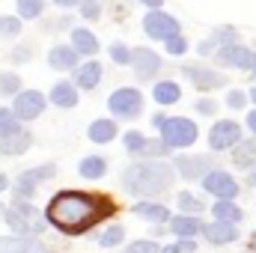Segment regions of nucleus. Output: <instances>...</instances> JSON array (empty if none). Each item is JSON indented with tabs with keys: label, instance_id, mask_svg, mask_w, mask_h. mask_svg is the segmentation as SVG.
<instances>
[{
	"label": "nucleus",
	"instance_id": "nucleus-1",
	"mask_svg": "<svg viewBox=\"0 0 256 253\" xmlns=\"http://www.w3.org/2000/svg\"><path fill=\"white\" fill-rule=\"evenodd\" d=\"M114 200L102 196V194H90V190H60L57 196H51L48 202V224L57 226L66 236H80L86 230H92L98 220L114 214Z\"/></svg>",
	"mask_w": 256,
	"mask_h": 253
},
{
	"label": "nucleus",
	"instance_id": "nucleus-2",
	"mask_svg": "<svg viewBox=\"0 0 256 253\" xmlns=\"http://www.w3.org/2000/svg\"><path fill=\"white\" fill-rule=\"evenodd\" d=\"M176 164H164V161H140V164H131L126 173H122V185L131 196H158V194H167L176 182V173L173 170Z\"/></svg>",
	"mask_w": 256,
	"mask_h": 253
},
{
	"label": "nucleus",
	"instance_id": "nucleus-3",
	"mask_svg": "<svg viewBox=\"0 0 256 253\" xmlns=\"http://www.w3.org/2000/svg\"><path fill=\"white\" fill-rule=\"evenodd\" d=\"M196 122L185 116H167V122L161 126V140L170 143V149H185L196 140Z\"/></svg>",
	"mask_w": 256,
	"mask_h": 253
},
{
	"label": "nucleus",
	"instance_id": "nucleus-4",
	"mask_svg": "<svg viewBox=\"0 0 256 253\" xmlns=\"http://www.w3.org/2000/svg\"><path fill=\"white\" fill-rule=\"evenodd\" d=\"M108 108H110V114L120 116V120H134V116H140V110H143V96H140V90H134V86H122V90H116V92L108 98Z\"/></svg>",
	"mask_w": 256,
	"mask_h": 253
},
{
	"label": "nucleus",
	"instance_id": "nucleus-5",
	"mask_svg": "<svg viewBox=\"0 0 256 253\" xmlns=\"http://www.w3.org/2000/svg\"><path fill=\"white\" fill-rule=\"evenodd\" d=\"M238 143H242V128H238V122H232V120H220V122H214L212 131H208L212 152H224V149H232Z\"/></svg>",
	"mask_w": 256,
	"mask_h": 253
},
{
	"label": "nucleus",
	"instance_id": "nucleus-6",
	"mask_svg": "<svg viewBox=\"0 0 256 253\" xmlns=\"http://www.w3.org/2000/svg\"><path fill=\"white\" fill-rule=\"evenodd\" d=\"M143 30H146V36H152V39H170V36H176L179 33V21L173 18V15H167V12H158V9H152L146 18H143Z\"/></svg>",
	"mask_w": 256,
	"mask_h": 253
},
{
	"label": "nucleus",
	"instance_id": "nucleus-7",
	"mask_svg": "<svg viewBox=\"0 0 256 253\" xmlns=\"http://www.w3.org/2000/svg\"><path fill=\"white\" fill-rule=\"evenodd\" d=\"M12 110L18 114V120L30 122V120H36V116L45 110V96H42L39 90H24V92H18V96H15Z\"/></svg>",
	"mask_w": 256,
	"mask_h": 253
},
{
	"label": "nucleus",
	"instance_id": "nucleus-8",
	"mask_svg": "<svg viewBox=\"0 0 256 253\" xmlns=\"http://www.w3.org/2000/svg\"><path fill=\"white\" fill-rule=\"evenodd\" d=\"M54 173H57V167H54V164H42V167L24 170V173L18 176V182H15V196H18V200H27V196H33V188H36L39 182L51 179Z\"/></svg>",
	"mask_w": 256,
	"mask_h": 253
},
{
	"label": "nucleus",
	"instance_id": "nucleus-9",
	"mask_svg": "<svg viewBox=\"0 0 256 253\" xmlns=\"http://www.w3.org/2000/svg\"><path fill=\"white\" fill-rule=\"evenodd\" d=\"M212 167H214V158L212 155H179L176 158V170H179V176H185V179H206L208 173H212Z\"/></svg>",
	"mask_w": 256,
	"mask_h": 253
},
{
	"label": "nucleus",
	"instance_id": "nucleus-10",
	"mask_svg": "<svg viewBox=\"0 0 256 253\" xmlns=\"http://www.w3.org/2000/svg\"><path fill=\"white\" fill-rule=\"evenodd\" d=\"M202 188L208 190V194H214L218 200H236L238 196V182L230 173H224V170H212L202 179Z\"/></svg>",
	"mask_w": 256,
	"mask_h": 253
},
{
	"label": "nucleus",
	"instance_id": "nucleus-11",
	"mask_svg": "<svg viewBox=\"0 0 256 253\" xmlns=\"http://www.w3.org/2000/svg\"><path fill=\"white\" fill-rule=\"evenodd\" d=\"M182 72H185V78L191 80L200 92H212V90H220V86L226 84V78H224L220 72H212V68H206V66H185Z\"/></svg>",
	"mask_w": 256,
	"mask_h": 253
},
{
	"label": "nucleus",
	"instance_id": "nucleus-12",
	"mask_svg": "<svg viewBox=\"0 0 256 253\" xmlns=\"http://www.w3.org/2000/svg\"><path fill=\"white\" fill-rule=\"evenodd\" d=\"M218 60H220L224 66L244 68V72H254V68H256V54L250 51V48L238 45V42H232V45H224V48L218 51Z\"/></svg>",
	"mask_w": 256,
	"mask_h": 253
},
{
	"label": "nucleus",
	"instance_id": "nucleus-13",
	"mask_svg": "<svg viewBox=\"0 0 256 253\" xmlns=\"http://www.w3.org/2000/svg\"><path fill=\"white\" fill-rule=\"evenodd\" d=\"M3 218H6V224H9L18 236H39V232L45 230V220H39L36 214H24V212H18L15 206L6 208Z\"/></svg>",
	"mask_w": 256,
	"mask_h": 253
},
{
	"label": "nucleus",
	"instance_id": "nucleus-14",
	"mask_svg": "<svg viewBox=\"0 0 256 253\" xmlns=\"http://www.w3.org/2000/svg\"><path fill=\"white\" fill-rule=\"evenodd\" d=\"M131 66H134V74H137L140 80H149L155 72H161V57H158L155 51H149V48H137Z\"/></svg>",
	"mask_w": 256,
	"mask_h": 253
},
{
	"label": "nucleus",
	"instance_id": "nucleus-15",
	"mask_svg": "<svg viewBox=\"0 0 256 253\" xmlns=\"http://www.w3.org/2000/svg\"><path fill=\"white\" fill-rule=\"evenodd\" d=\"M0 253H48V248L36 236H15V238H0Z\"/></svg>",
	"mask_w": 256,
	"mask_h": 253
},
{
	"label": "nucleus",
	"instance_id": "nucleus-16",
	"mask_svg": "<svg viewBox=\"0 0 256 253\" xmlns=\"http://www.w3.org/2000/svg\"><path fill=\"white\" fill-rule=\"evenodd\" d=\"M202 236H206L212 244H232V242L238 238V230H236V224H230V220H214V224L202 226Z\"/></svg>",
	"mask_w": 256,
	"mask_h": 253
},
{
	"label": "nucleus",
	"instance_id": "nucleus-17",
	"mask_svg": "<svg viewBox=\"0 0 256 253\" xmlns=\"http://www.w3.org/2000/svg\"><path fill=\"white\" fill-rule=\"evenodd\" d=\"M30 143H33L30 131L18 128V131H12V134H3V137H0V155H21V152H27V149H30Z\"/></svg>",
	"mask_w": 256,
	"mask_h": 253
},
{
	"label": "nucleus",
	"instance_id": "nucleus-18",
	"mask_svg": "<svg viewBox=\"0 0 256 253\" xmlns=\"http://www.w3.org/2000/svg\"><path fill=\"white\" fill-rule=\"evenodd\" d=\"M48 63L54 66L57 72H68V68H74V66H78V48H74V45H57V48H51Z\"/></svg>",
	"mask_w": 256,
	"mask_h": 253
},
{
	"label": "nucleus",
	"instance_id": "nucleus-19",
	"mask_svg": "<svg viewBox=\"0 0 256 253\" xmlns=\"http://www.w3.org/2000/svg\"><path fill=\"white\" fill-rule=\"evenodd\" d=\"M170 230H173L179 238H194L196 232H202V224H200V218H194V214H179V218L170 220Z\"/></svg>",
	"mask_w": 256,
	"mask_h": 253
},
{
	"label": "nucleus",
	"instance_id": "nucleus-20",
	"mask_svg": "<svg viewBox=\"0 0 256 253\" xmlns=\"http://www.w3.org/2000/svg\"><path fill=\"white\" fill-rule=\"evenodd\" d=\"M98 80H102V66L98 63H84L74 72V84H78L80 90H96Z\"/></svg>",
	"mask_w": 256,
	"mask_h": 253
},
{
	"label": "nucleus",
	"instance_id": "nucleus-21",
	"mask_svg": "<svg viewBox=\"0 0 256 253\" xmlns=\"http://www.w3.org/2000/svg\"><path fill=\"white\" fill-rule=\"evenodd\" d=\"M232 161L238 167H244V170H256V137L232 146Z\"/></svg>",
	"mask_w": 256,
	"mask_h": 253
},
{
	"label": "nucleus",
	"instance_id": "nucleus-22",
	"mask_svg": "<svg viewBox=\"0 0 256 253\" xmlns=\"http://www.w3.org/2000/svg\"><path fill=\"white\" fill-rule=\"evenodd\" d=\"M131 212H134L137 218H143V220H152V224H164V220H170V212H167L161 202H137Z\"/></svg>",
	"mask_w": 256,
	"mask_h": 253
},
{
	"label": "nucleus",
	"instance_id": "nucleus-23",
	"mask_svg": "<svg viewBox=\"0 0 256 253\" xmlns=\"http://www.w3.org/2000/svg\"><path fill=\"white\" fill-rule=\"evenodd\" d=\"M51 102L57 104V108H74L78 104V86L74 84H54V90H51Z\"/></svg>",
	"mask_w": 256,
	"mask_h": 253
},
{
	"label": "nucleus",
	"instance_id": "nucleus-24",
	"mask_svg": "<svg viewBox=\"0 0 256 253\" xmlns=\"http://www.w3.org/2000/svg\"><path fill=\"white\" fill-rule=\"evenodd\" d=\"M152 98H155L158 104H176V102L182 98V90H179L176 80H161V84L152 90Z\"/></svg>",
	"mask_w": 256,
	"mask_h": 253
},
{
	"label": "nucleus",
	"instance_id": "nucleus-25",
	"mask_svg": "<svg viewBox=\"0 0 256 253\" xmlns=\"http://www.w3.org/2000/svg\"><path fill=\"white\" fill-rule=\"evenodd\" d=\"M116 137V122L114 120H96L90 126V140L92 143H110Z\"/></svg>",
	"mask_w": 256,
	"mask_h": 253
},
{
	"label": "nucleus",
	"instance_id": "nucleus-26",
	"mask_svg": "<svg viewBox=\"0 0 256 253\" xmlns=\"http://www.w3.org/2000/svg\"><path fill=\"white\" fill-rule=\"evenodd\" d=\"M212 214H214L218 220H230V224H238V220L244 218V212H242L232 200H218L214 208H212Z\"/></svg>",
	"mask_w": 256,
	"mask_h": 253
},
{
	"label": "nucleus",
	"instance_id": "nucleus-27",
	"mask_svg": "<svg viewBox=\"0 0 256 253\" xmlns=\"http://www.w3.org/2000/svg\"><path fill=\"white\" fill-rule=\"evenodd\" d=\"M72 45H74L80 54H96V51H98V39H96L90 30H84V27L72 30Z\"/></svg>",
	"mask_w": 256,
	"mask_h": 253
},
{
	"label": "nucleus",
	"instance_id": "nucleus-28",
	"mask_svg": "<svg viewBox=\"0 0 256 253\" xmlns=\"http://www.w3.org/2000/svg\"><path fill=\"white\" fill-rule=\"evenodd\" d=\"M80 176L84 179H102L104 173H108V164H104V158H98V155H90V158H84L80 161Z\"/></svg>",
	"mask_w": 256,
	"mask_h": 253
},
{
	"label": "nucleus",
	"instance_id": "nucleus-29",
	"mask_svg": "<svg viewBox=\"0 0 256 253\" xmlns=\"http://www.w3.org/2000/svg\"><path fill=\"white\" fill-rule=\"evenodd\" d=\"M122 143H126L128 155H146V149H149V140L140 131H128L126 137H122Z\"/></svg>",
	"mask_w": 256,
	"mask_h": 253
},
{
	"label": "nucleus",
	"instance_id": "nucleus-30",
	"mask_svg": "<svg viewBox=\"0 0 256 253\" xmlns=\"http://www.w3.org/2000/svg\"><path fill=\"white\" fill-rule=\"evenodd\" d=\"M21 92V78L15 72H0V96H18Z\"/></svg>",
	"mask_w": 256,
	"mask_h": 253
},
{
	"label": "nucleus",
	"instance_id": "nucleus-31",
	"mask_svg": "<svg viewBox=\"0 0 256 253\" xmlns=\"http://www.w3.org/2000/svg\"><path fill=\"white\" fill-rule=\"evenodd\" d=\"M179 208H182L185 214H200V212L206 208V202H202L200 196L188 194V190H182V194H179Z\"/></svg>",
	"mask_w": 256,
	"mask_h": 253
},
{
	"label": "nucleus",
	"instance_id": "nucleus-32",
	"mask_svg": "<svg viewBox=\"0 0 256 253\" xmlns=\"http://www.w3.org/2000/svg\"><path fill=\"white\" fill-rule=\"evenodd\" d=\"M18 122H21V120H18V114H15V110H9V108H0V137H3V134H12V131H18Z\"/></svg>",
	"mask_w": 256,
	"mask_h": 253
},
{
	"label": "nucleus",
	"instance_id": "nucleus-33",
	"mask_svg": "<svg viewBox=\"0 0 256 253\" xmlns=\"http://www.w3.org/2000/svg\"><path fill=\"white\" fill-rule=\"evenodd\" d=\"M122 238H126V230H122L120 224H114L110 230H104V232H102L98 244H102V248H116V244H120Z\"/></svg>",
	"mask_w": 256,
	"mask_h": 253
},
{
	"label": "nucleus",
	"instance_id": "nucleus-34",
	"mask_svg": "<svg viewBox=\"0 0 256 253\" xmlns=\"http://www.w3.org/2000/svg\"><path fill=\"white\" fill-rule=\"evenodd\" d=\"M42 9H45L42 0H18V12H21V18H39Z\"/></svg>",
	"mask_w": 256,
	"mask_h": 253
},
{
	"label": "nucleus",
	"instance_id": "nucleus-35",
	"mask_svg": "<svg viewBox=\"0 0 256 253\" xmlns=\"http://www.w3.org/2000/svg\"><path fill=\"white\" fill-rule=\"evenodd\" d=\"M110 60L120 63V66H128L131 60H134V51H128L122 42H114V45H110Z\"/></svg>",
	"mask_w": 256,
	"mask_h": 253
},
{
	"label": "nucleus",
	"instance_id": "nucleus-36",
	"mask_svg": "<svg viewBox=\"0 0 256 253\" xmlns=\"http://www.w3.org/2000/svg\"><path fill=\"white\" fill-rule=\"evenodd\" d=\"M18 33H21V21L9 18V15H0V36H18Z\"/></svg>",
	"mask_w": 256,
	"mask_h": 253
},
{
	"label": "nucleus",
	"instance_id": "nucleus-37",
	"mask_svg": "<svg viewBox=\"0 0 256 253\" xmlns=\"http://www.w3.org/2000/svg\"><path fill=\"white\" fill-rule=\"evenodd\" d=\"M122 253H158V244L152 238H140V242H131Z\"/></svg>",
	"mask_w": 256,
	"mask_h": 253
},
{
	"label": "nucleus",
	"instance_id": "nucleus-38",
	"mask_svg": "<svg viewBox=\"0 0 256 253\" xmlns=\"http://www.w3.org/2000/svg\"><path fill=\"white\" fill-rule=\"evenodd\" d=\"M167 51H170L173 57H179V54H185V51H188V42H185V36H182V33H176V36H170V39H167Z\"/></svg>",
	"mask_w": 256,
	"mask_h": 253
},
{
	"label": "nucleus",
	"instance_id": "nucleus-39",
	"mask_svg": "<svg viewBox=\"0 0 256 253\" xmlns=\"http://www.w3.org/2000/svg\"><path fill=\"white\" fill-rule=\"evenodd\" d=\"M248 98H250V92H242V90H232V92L226 96V104H230L232 110H242V108L248 104Z\"/></svg>",
	"mask_w": 256,
	"mask_h": 253
},
{
	"label": "nucleus",
	"instance_id": "nucleus-40",
	"mask_svg": "<svg viewBox=\"0 0 256 253\" xmlns=\"http://www.w3.org/2000/svg\"><path fill=\"white\" fill-rule=\"evenodd\" d=\"M80 15H84V18H90V21H96V18L102 15L98 0H80Z\"/></svg>",
	"mask_w": 256,
	"mask_h": 253
},
{
	"label": "nucleus",
	"instance_id": "nucleus-41",
	"mask_svg": "<svg viewBox=\"0 0 256 253\" xmlns=\"http://www.w3.org/2000/svg\"><path fill=\"white\" fill-rule=\"evenodd\" d=\"M33 57V45H18L12 54H9V63H27Z\"/></svg>",
	"mask_w": 256,
	"mask_h": 253
},
{
	"label": "nucleus",
	"instance_id": "nucleus-42",
	"mask_svg": "<svg viewBox=\"0 0 256 253\" xmlns=\"http://www.w3.org/2000/svg\"><path fill=\"white\" fill-rule=\"evenodd\" d=\"M196 110H200L202 116H214V114H218V102H214V98H200V102H196Z\"/></svg>",
	"mask_w": 256,
	"mask_h": 253
},
{
	"label": "nucleus",
	"instance_id": "nucleus-43",
	"mask_svg": "<svg viewBox=\"0 0 256 253\" xmlns=\"http://www.w3.org/2000/svg\"><path fill=\"white\" fill-rule=\"evenodd\" d=\"M214 39H218L220 45H232V42H236V30H232V27H220V30L214 33Z\"/></svg>",
	"mask_w": 256,
	"mask_h": 253
},
{
	"label": "nucleus",
	"instance_id": "nucleus-44",
	"mask_svg": "<svg viewBox=\"0 0 256 253\" xmlns=\"http://www.w3.org/2000/svg\"><path fill=\"white\" fill-rule=\"evenodd\" d=\"M167 152H170V143H164V140H149L146 155H167Z\"/></svg>",
	"mask_w": 256,
	"mask_h": 253
},
{
	"label": "nucleus",
	"instance_id": "nucleus-45",
	"mask_svg": "<svg viewBox=\"0 0 256 253\" xmlns=\"http://www.w3.org/2000/svg\"><path fill=\"white\" fill-rule=\"evenodd\" d=\"M179 248H182V253H194V250H196V242H194V238H182V242H179Z\"/></svg>",
	"mask_w": 256,
	"mask_h": 253
},
{
	"label": "nucleus",
	"instance_id": "nucleus-46",
	"mask_svg": "<svg viewBox=\"0 0 256 253\" xmlns=\"http://www.w3.org/2000/svg\"><path fill=\"white\" fill-rule=\"evenodd\" d=\"M212 48H214V39H208V42H202V45H200V54H212Z\"/></svg>",
	"mask_w": 256,
	"mask_h": 253
},
{
	"label": "nucleus",
	"instance_id": "nucleus-47",
	"mask_svg": "<svg viewBox=\"0 0 256 253\" xmlns=\"http://www.w3.org/2000/svg\"><path fill=\"white\" fill-rule=\"evenodd\" d=\"M248 128L256 134V110H250V114H248Z\"/></svg>",
	"mask_w": 256,
	"mask_h": 253
},
{
	"label": "nucleus",
	"instance_id": "nucleus-48",
	"mask_svg": "<svg viewBox=\"0 0 256 253\" xmlns=\"http://www.w3.org/2000/svg\"><path fill=\"white\" fill-rule=\"evenodd\" d=\"M248 188H256V170L248 173Z\"/></svg>",
	"mask_w": 256,
	"mask_h": 253
},
{
	"label": "nucleus",
	"instance_id": "nucleus-49",
	"mask_svg": "<svg viewBox=\"0 0 256 253\" xmlns=\"http://www.w3.org/2000/svg\"><path fill=\"white\" fill-rule=\"evenodd\" d=\"M140 3H143V6H152V9H158V6H161L164 0H140Z\"/></svg>",
	"mask_w": 256,
	"mask_h": 253
},
{
	"label": "nucleus",
	"instance_id": "nucleus-50",
	"mask_svg": "<svg viewBox=\"0 0 256 253\" xmlns=\"http://www.w3.org/2000/svg\"><path fill=\"white\" fill-rule=\"evenodd\" d=\"M152 122H155V126L161 128L164 122H167V116H164V114H158V116H152Z\"/></svg>",
	"mask_w": 256,
	"mask_h": 253
},
{
	"label": "nucleus",
	"instance_id": "nucleus-51",
	"mask_svg": "<svg viewBox=\"0 0 256 253\" xmlns=\"http://www.w3.org/2000/svg\"><path fill=\"white\" fill-rule=\"evenodd\" d=\"M161 253H182V248H179V244H167Z\"/></svg>",
	"mask_w": 256,
	"mask_h": 253
},
{
	"label": "nucleus",
	"instance_id": "nucleus-52",
	"mask_svg": "<svg viewBox=\"0 0 256 253\" xmlns=\"http://www.w3.org/2000/svg\"><path fill=\"white\" fill-rule=\"evenodd\" d=\"M54 3H60V6H66V9H68V6H78L80 0H54Z\"/></svg>",
	"mask_w": 256,
	"mask_h": 253
},
{
	"label": "nucleus",
	"instance_id": "nucleus-53",
	"mask_svg": "<svg viewBox=\"0 0 256 253\" xmlns=\"http://www.w3.org/2000/svg\"><path fill=\"white\" fill-rule=\"evenodd\" d=\"M6 185H9V179H6V176H0V190H6Z\"/></svg>",
	"mask_w": 256,
	"mask_h": 253
},
{
	"label": "nucleus",
	"instance_id": "nucleus-54",
	"mask_svg": "<svg viewBox=\"0 0 256 253\" xmlns=\"http://www.w3.org/2000/svg\"><path fill=\"white\" fill-rule=\"evenodd\" d=\"M250 98H254V102H256V86H254V90H250Z\"/></svg>",
	"mask_w": 256,
	"mask_h": 253
},
{
	"label": "nucleus",
	"instance_id": "nucleus-55",
	"mask_svg": "<svg viewBox=\"0 0 256 253\" xmlns=\"http://www.w3.org/2000/svg\"><path fill=\"white\" fill-rule=\"evenodd\" d=\"M250 244H254V248H256V232H254V242H250Z\"/></svg>",
	"mask_w": 256,
	"mask_h": 253
},
{
	"label": "nucleus",
	"instance_id": "nucleus-56",
	"mask_svg": "<svg viewBox=\"0 0 256 253\" xmlns=\"http://www.w3.org/2000/svg\"><path fill=\"white\" fill-rule=\"evenodd\" d=\"M254 74H256V68H254Z\"/></svg>",
	"mask_w": 256,
	"mask_h": 253
}]
</instances>
